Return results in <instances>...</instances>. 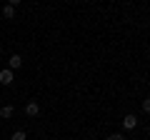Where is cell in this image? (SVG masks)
<instances>
[{"mask_svg":"<svg viewBox=\"0 0 150 140\" xmlns=\"http://www.w3.org/2000/svg\"><path fill=\"white\" fill-rule=\"evenodd\" d=\"M13 115H15V108H13V105H3V108H0V118H13Z\"/></svg>","mask_w":150,"mask_h":140,"instance_id":"cell-5","label":"cell"},{"mask_svg":"<svg viewBox=\"0 0 150 140\" xmlns=\"http://www.w3.org/2000/svg\"><path fill=\"white\" fill-rule=\"evenodd\" d=\"M8 65H10V70L15 73V70H18V68L23 65V58H20V55H10V60H8Z\"/></svg>","mask_w":150,"mask_h":140,"instance_id":"cell-4","label":"cell"},{"mask_svg":"<svg viewBox=\"0 0 150 140\" xmlns=\"http://www.w3.org/2000/svg\"><path fill=\"white\" fill-rule=\"evenodd\" d=\"M25 115H28V118H38V115H40V105H38L35 100H30L25 105Z\"/></svg>","mask_w":150,"mask_h":140,"instance_id":"cell-1","label":"cell"},{"mask_svg":"<svg viewBox=\"0 0 150 140\" xmlns=\"http://www.w3.org/2000/svg\"><path fill=\"white\" fill-rule=\"evenodd\" d=\"M0 70H3V68H0Z\"/></svg>","mask_w":150,"mask_h":140,"instance_id":"cell-9","label":"cell"},{"mask_svg":"<svg viewBox=\"0 0 150 140\" xmlns=\"http://www.w3.org/2000/svg\"><path fill=\"white\" fill-rule=\"evenodd\" d=\"M3 15H5V18H8V20H10V18H13V15H15V8H10V5H8V8H5V10H3Z\"/></svg>","mask_w":150,"mask_h":140,"instance_id":"cell-7","label":"cell"},{"mask_svg":"<svg viewBox=\"0 0 150 140\" xmlns=\"http://www.w3.org/2000/svg\"><path fill=\"white\" fill-rule=\"evenodd\" d=\"M135 125H138V118H135V115H125L123 118V128L125 130H135Z\"/></svg>","mask_w":150,"mask_h":140,"instance_id":"cell-2","label":"cell"},{"mask_svg":"<svg viewBox=\"0 0 150 140\" xmlns=\"http://www.w3.org/2000/svg\"><path fill=\"white\" fill-rule=\"evenodd\" d=\"M108 140H125V138L120 133H112V135H108Z\"/></svg>","mask_w":150,"mask_h":140,"instance_id":"cell-8","label":"cell"},{"mask_svg":"<svg viewBox=\"0 0 150 140\" xmlns=\"http://www.w3.org/2000/svg\"><path fill=\"white\" fill-rule=\"evenodd\" d=\"M0 83H3V85H10V83H13V70L10 68L0 70Z\"/></svg>","mask_w":150,"mask_h":140,"instance_id":"cell-3","label":"cell"},{"mask_svg":"<svg viewBox=\"0 0 150 140\" xmlns=\"http://www.w3.org/2000/svg\"><path fill=\"white\" fill-rule=\"evenodd\" d=\"M28 135H25V130H15V133L10 135V140H25Z\"/></svg>","mask_w":150,"mask_h":140,"instance_id":"cell-6","label":"cell"}]
</instances>
